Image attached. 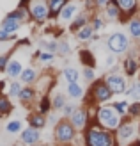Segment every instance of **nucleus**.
<instances>
[{
  "mask_svg": "<svg viewBox=\"0 0 140 146\" xmlns=\"http://www.w3.org/2000/svg\"><path fill=\"white\" fill-rule=\"evenodd\" d=\"M115 143H117V139L114 137V134L98 127V125H92L85 132V144L87 146H115Z\"/></svg>",
  "mask_w": 140,
  "mask_h": 146,
  "instance_id": "1",
  "label": "nucleus"
},
{
  "mask_svg": "<svg viewBox=\"0 0 140 146\" xmlns=\"http://www.w3.org/2000/svg\"><path fill=\"white\" fill-rule=\"evenodd\" d=\"M98 123L101 125V128L108 130V132L117 130V128L121 127L119 114H117L114 109H110V107H101V109H98Z\"/></svg>",
  "mask_w": 140,
  "mask_h": 146,
  "instance_id": "2",
  "label": "nucleus"
},
{
  "mask_svg": "<svg viewBox=\"0 0 140 146\" xmlns=\"http://www.w3.org/2000/svg\"><path fill=\"white\" fill-rule=\"evenodd\" d=\"M75 132L76 130L73 128L71 121L62 119V121H58L57 127H55V141L60 143V144H68L75 139Z\"/></svg>",
  "mask_w": 140,
  "mask_h": 146,
  "instance_id": "3",
  "label": "nucleus"
},
{
  "mask_svg": "<svg viewBox=\"0 0 140 146\" xmlns=\"http://www.w3.org/2000/svg\"><path fill=\"white\" fill-rule=\"evenodd\" d=\"M89 96H91V102H94V104H103V102H108L112 98V91L108 89L105 80H96L91 87Z\"/></svg>",
  "mask_w": 140,
  "mask_h": 146,
  "instance_id": "4",
  "label": "nucleus"
},
{
  "mask_svg": "<svg viewBox=\"0 0 140 146\" xmlns=\"http://www.w3.org/2000/svg\"><path fill=\"white\" fill-rule=\"evenodd\" d=\"M28 13L30 16L35 20V21H45L46 18H50V7H48V2L45 0H32L30 5H28Z\"/></svg>",
  "mask_w": 140,
  "mask_h": 146,
  "instance_id": "5",
  "label": "nucleus"
},
{
  "mask_svg": "<svg viewBox=\"0 0 140 146\" xmlns=\"http://www.w3.org/2000/svg\"><path fill=\"white\" fill-rule=\"evenodd\" d=\"M106 45H108V48L112 50V52L122 54V52H126V50L129 48V39H128L122 32H114V34L108 36Z\"/></svg>",
  "mask_w": 140,
  "mask_h": 146,
  "instance_id": "6",
  "label": "nucleus"
},
{
  "mask_svg": "<svg viewBox=\"0 0 140 146\" xmlns=\"http://www.w3.org/2000/svg\"><path fill=\"white\" fill-rule=\"evenodd\" d=\"M105 84L108 86V89L112 91V94H119V93H124L126 91V80L124 77L117 75V73H110V75L105 78Z\"/></svg>",
  "mask_w": 140,
  "mask_h": 146,
  "instance_id": "7",
  "label": "nucleus"
},
{
  "mask_svg": "<svg viewBox=\"0 0 140 146\" xmlns=\"http://www.w3.org/2000/svg\"><path fill=\"white\" fill-rule=\"evenodd\" d=\"M71 125H73V128L75 130H83V128H87V121H89V111L87 109H76L75 111V114L71 116Z\"/></svg>",
  "mask_w": 140,
  "mask_h": 146,
  "instance_id": "8",
  "label": "nucleus"
},
{
  "mask_svg": "<svg viewBox=\"0 0 140 146\" xmlns=\"http://www.w3.org/2000/svg\"><path fill=\"white\" fill-rule=\"evenodd\" d=\"M39 137H41L39 135V130L28 127V128H25L23 132H21V143H23L25 146H35L37 141H39Z\"/></svg>",
  "mask_w": 140,
  "mask_h": 146,
  "instance_id": "9",
  "label": "nucleus"
},
{
  "mask_svg": "<svg viewBox=\"0 0 140 146\" xmlns=\"http://www.w3.org/2000/svg\"><path fill=\"white\" fill-rule=\"evenodd\" d=\"M20 27H21V21L16 20L14 16H11V14H7V16L2 20V25H0V29H2V31H5L7 34H14Z\"/></svg>",
  "mask_w": 140,
  "mask_h": 146,
  "instance_id": "10",
  "label": "nucleus"
},
{
  "mask_svg": "<svg viewBox=\"0 0 140 146\" xmlns=\"http://www.w3.org/2000/svg\"><path fill=\"white\" fill-rule=\"evenodd\" d=\"M133 134H135V125L129 121L121 123V127L117 128V139L119 141H126L129 137H133Z\"/></svg>",
  "mask_w": 140,
  "mask_h": 146,
  "instance_id": "11",
  "label": "nucleus"
},
{
  "mask_svg": "<svg viewBox=\"0 0 140 146\" xmlns=\"http://www.w3.org/2000/svg\"><path fill=\"white\" fill-rule=\"evenodd\" d=\"M117 4H119V7H121V11H122V13H124V11L128 13L126 16H122V18H121V21L128 20L131 14H135V11H137V0H117Z\"/></svg>",
  "mask_w": 140,
  "mask_h": 146,
  "instance_id": "12",
  "label": "nucleus"
},
{
  "mask_svg": "<svg viewBox=\"0 0 140 146\" xmlns=\"http://www.w3.org/2000/svg\"><path fill=\"white\" fill-rule=\"evenodd\" d=\"M69 0H48V7H50V16H58L60 11L68 5Z\"/></svg>",
  "mask_w": 140,
  "mask_h": 146,
  "instance_id": "13",
  "label": "nucleus"
},
{
  "mask_svg": "<svg viewBox=\"0 0 140 146\" xmlns=\"http://www.w3.org/2000/svg\"><path fill=\"white\" fill-rule=\"evenodd\" d=\"M21 71H23V66H21L20 61H9V64H7V68H5V73H7L11 78L20 77Z\"/></svg>",
  "mask_w": 140,
  "mask_h": 146,
  "instance_id": "14",
  "label": "nucleus"
},
{
  "mask_svg": "<svg viewBox=\"0 0 140 146\" xmlns=\"http://www.w3.org/2000/svg\"><path fill=\"white\" fill-rule=\"evenodd\" d=\"M121 7L119 4H117V0H108L106 4V16L110 20H115V18H121Z\"/></svg>",
  "mask_w": 140,
  "mask_h": 146,
  "instance_id": "15",
  "label": "nucleus"
},
{
  "mask_svg": "<svg viewBox=\"0 0 140 146\" xmlns=\"http://www.w3.org/2000/svg\"><path fill=\"white\" fill-rule=\"evenodd\" d=\"M28 123H30V127H32V128L41 130L43 127L46 125V118H45L43 114L35 112V114H30V116H28Z\"/></svg>",
  "mask_w": 140,
  "mask_h": 146,
  "instance_id": "16",
  "label": "nucleus"
},
{
  "mask_svg": "<svg viewBox=\"0 0 140 146\" xmlns=\"http://www.w3.org/2000/svg\"><path fill=\"white\" fill-rule=\"evenodd\" d=\"M78 13V7H76V4H68L64 7V9L60 11V14H58V18L60 20H64V21H68V20H71L75 14Z\"/></svg>",
  "mask_w": 140,
  "mask_h": 146,
  "instance_id": "17",
  "label": "nucleus"
},
{
  "mask_svg": "<svg viewBox=\"0 0 140 146\" xmlns=\"http://www.w3.org/2000/svg\"><path fill=\"white\" fill-rule=\"evenodd\" d=\"M12 111V104H11V100L4 96V94H0V118H4V116L7 114H11Z\"/></svg>",
  "mask_w": 140,
  "mask_h": 146,
  "instance_id": "18",
  "label": "nucleus"
},
{
  "mask_svg": "<svg viewBox=\"0 0 140 146\" xmlns=\"http://www.w3.org/2000/svg\"><path fill=\"white\" fill-rule=\"evenodd\" d=\"M80 61H82V64H85L87 68L94 70V66H96V59L89 50H82V52H80Z\"/></svg>",
  "mask_w": 140,
  "mask_h": 146,
  "instance_id": "19",
  "label": "nucleus"
},
{
  "mask_svg": "<svg viewBox=\"0 0 140 146\" xmlns=\"http://www.w3.org/2000/svg\"><path fill=\"white\" fill-rule=\"evenodd\" d=\"M34 96H35V91L32 87H23L18 98H20V102H23V104H30V102H34Z\"/></svg>",
  "mask_w": 140,
  "mask_h": 146,
  "instance_id": "20",
  "label": "nucleus"
},
{
  "mask_svg": "<svg viewBox=\"0 0 140 146\" xmlns=\"http://www.w3.org/2000/svg\"><path fill=\"white\" fill-rule=\"evenodd\" d=\"M124 70H126V73L129 77H133L137 73V70H138V61L133 59V57H128V59L124 61Z\"/></svg>",
  "mask_w": 140,
  "mask_h": 146,
  "instance_id": "21",
  "label": "nucleus"
},
{
  "mask_svg": "<svg viewBox=\"0 0 140 146\" xmlns=\"http://www.w3.org/2000/svg\"><path fill=\"white\" fill-rule=\"evenodd\" d=\"M68 94H69L71 98H82V96H83L82 86H80L78 82H75V84H68Z\"/></svg>",
  "mask_w": 140,
  "mask_h": 146,
  "instance_id": "22",
  "label": "nucleus"
},
{
  "mask_svg": "<svg viewBox=\"0 0 140 146\" xmlns=\"http://www.w3.org/2000/svg\"><path fill=\"white\" fill-rule=\"evenodd\" d=\"M21 82H25V84H30L35 80V77H37V73H35L34 68H25L23 71H21Z\"/></svg>",
  "mask_w": 140,
  "mask_h": 146,
  "instance_id": "23",
  "label": "nucleus"
},
{
  "mask_svg": "<svg viewBox=\"0 0 140 146\" xmlns=\"http://www.w3.org/2000/svg\"><path fill=\"white\" fill-rule=\"evenodd\" d=\"M92 34H94V31H92V27H89V25H85L83 29H80V31L76 32V38H78L80 41H89V39L92 38Z\"/></svg>",
  "mask_w": 140,
  "mask_h": 146,
  "instance_id": "24",
  "label": "nucleus"
},
{
  "mask_svg": "<svg viewBox=\"0 0 140 146\" xmlns=\"http://www.w3.org/2000/svg\"><path fill=\"white\" fill-rule=\"evenodd\" d=\"M64 77H66V80H68L69 84H75V82H78L80 73H78V70H75V68H66V70H64Z\"/></svg>",
  "mask_w": 140,
  "mask_h": 146,
  "instance_id": "25",
  "label": "nucleus"
},
{
  "mask_svg": "<svg viewBox=\"0 0 140 146\" xmlns=\"http://www.w3.org/2000/svg\"><path fill=\"white\" fill-rule=\"evenodd\" d=\"M128 29H129V34L133 36V38H140V20L138 18L131 20L129 25H128Z\"/></svg>",
  "mask_w": 140,
  "mask_h": 146,
  "instance_id": "26",
  "label": "nucleus"
},
{
  "mask_svg": "<svg viewBox=\"0 0 140 146\" xmlns=\"http://www.w3.org/2000/svg\"><path fill=\"white\" fill-rule=\"evenodd\" d=\"M85 23H87V18L83 16V14H80V16H78V18L71 23V27H69V29H71L73 32H78L80 29H83V27H85Z\"/></svg>",
  "mask_w": 140,
  "mask_h": 146,
  "instance_id": "27",
  "label": "nucleus"
},
{
  "mask_svg": "<svg viewBox=\"0 0 140 146\" xmlns=\"http://www.w3.org/2000/svg\"><path fill=\"white\" fill-rule=\"evenodd\" d=\"M5 130H7L9 134H18L20 130H21V121H20V119H12V121H9V123L5 125Z\"/></svg>",
  "mask_w": 140,
  "mask_h": 146,
  "instance_id": "28",
  "label": "nucleus"
},
{
  "mask_svg": "<svg viewBox=\"0 0 140 146\" xmlns=\"http://www.w3.org/2000/svg\"><path fill=\"white\" fill-rule=\"evenodd\" d=\"M128 96H133V98H140V80H137V82H133V86L129 87V89L126 91Z\"/></svg>",
  "mask_w": 140,
  "mask_h": 146,
  "instance_id": "29",
  "label": "nucleus"
},
{
  "mask_svg": "<svg viewBox=\"0 0 140 146\" xmlns=\"http://www.w3.org/2000/svg\"><path fill=\"white\" fill-rule=\"evenodd\" d=\"M51 105H53V109H64V105H66V96H64V94H60V93L55 94Z\"/></svg>",
  "mask_w": 140,
  "mask_h": 146,
  "instance_id": "30",
  "label": "nucleus"
},
{
  "mask_svg": "<svg viewBox=\"0 0 140 146\" xmlns=\"http://www.w3.org/2000/svg\"><path fill=\"white\" fill-rule=\"evenodd\" d=\"M50 107H51L50 98H48V96H43V98H41V104H39V114L45 116V114L50 111Z\"/></svg>",
  "mask_w": 140,
  "mask_h": 146,
  "instance_id": "31",
  "label": "nucleus"
},
{
  "mask_svg": "<svg viewBox=\"0 0 140 146\" xmlns=\"http://www.w3.org/2000/svg\"><path fill=\"white\" fill-rule=\"evenodd\" d=\"M114 111L117 112V114H128V109H129V105L126 104V102H117V104H114Z\"/></svg>",
  "mask_w": 140,
  "mask_h": 146,
  "instance_id": "32",
  "label": "nucleus"
},
{
  "mask_svg": "<svg viewBox=\"0 0 140 146\" xmlns=\"http://www.w3.org/2000/svg\"><path fill=\"white\" fill-rule=\"evenodd\" d=\"M57 54H60V55H68V54H69V45H68V41H58V43H57Z\"/></svg>",
  "mask_w": 140,
  "mask_h": 146,
  "instance_id": "33",
  "label": "nucleus"
},
{
  "mask_svg": "<svg viewBox=\"0 0 140 146\" xmlns=\"http://www.w3.org/2000/svg\"><path fill=\"white\" fill-rule=\"evenodd\" d=\"M21 89H23V87L20 86V82H12L11 87H9V94H11V96H20Z\"/></svg>",
  "mask_w": 140,
  "mask_h": 146,
  "instance_id": "34",
  "label": "nucleus"
},
{
  "mask_svg": "<svg viewBox=\"0 0 140 146\" xmlns=\"http://www.w3.org/2000/svg\"><path fill=\"white\" fill-rule=\"evenodd\" d=\"M128 114L129 116H140V102H135L133 105H129Z\"/></svg>",
  "mask_w": 140,
  "mask_h": 146,
  "instance_id": "35",
  "label": "nucleus"
},
{
  "mask_svg": "<svg viewBox=\"0 0 140 146\" xmlns=\"http://www.w3.org/2000/svg\"><path fill=\"white\" fill-rule=\"evenodd\" d=\"M75 111H76L75 105L66 104V105H64V109H62V114H64V116H73V114H75Z\"/></svg>",
  "mask_w": 140,
  "mask_h": 146,
  "instance_id": "36",
  "label": "nucleus"
},
{
  "mask_svg": "<svg viewBox=\"0 0 140 146\" xmlns=\"http://www.w3.org/2000/svg\"><path fill=\"white\" fill-rule=\"evenodd\" d=\"M37 57H39V61H45V62L53 61V54H50V52H41V54H37Z\"/></svg>",
  "mask_w": 140,
  "mask_h": 146,
  "instance_id": "37",
  "label": "nucleus"
},
{
  "mask_svg": "<svg viewBox=\"0 0 140 146\" xmlns=\"http://www.w3.org/2000/svg\"><path fill=\"white\" fill-rule=\"evenodd\" d=\"M7 64H9V55H0V71H4L7 68Z\"/></svg>",
  "mask_w": 140,
  "mask_h": 146,
  "instance_id": "38",
  "label": "nucleus"
},
{
  "mask_svg": "<svg viewBox=\"0 0 140 146\" xmlns=\"http://www.w3.org/2000/svg\"><path fill=\"white\" fill-rule=\"evenodd\" d=\"M99 29H103V20L101 18H94L92 20V31H99Z\"/></svg>",
  "mask_w": 140,
  "mask_h": 146,
  "instance_id": "39",
  "label": "nucleus"
},
{
  "mask_svg": "<svg viewBox=\"0 0 140 146\" xmlns=\"http://www.w3.org/2000/svg\"><path fill=\"white\" fill-rule=\"evenodd\" d=\"M83 75H85L87 80H94V70L92 68H85L83 70Z\"/></svg>",
  "mask_w": 140,
  "mask_h": 146,
  "instance_id": "40",
  "label": "nucleus"
},
{
  "mask_svg": "<svg viewBox=\"0 0 140 146\" xmlns=\"http://www.w3.org/2000/svg\"><path fill=\"white\" fill-rule=\"evenodd\" d=\"M9 39H12V38H11V34H7L5 31H2V29H0V43L9 41Z\"/></svg>",
  "mask_w": 140,
  "mask_h": 146,
  "instance_id": "41",
  "label": "nucleus"
},
{
  "mask_svg": "<svg viewBox=\"0 0 140 146\" xmlns=\"http://www.w3.org/2000/svg\"><path fill=\"white\" fill-rule=\"evenodd\" d=\"M114 62H115V59H114V55H108V57H106V66L110 68V66H112Z\"/></svg>",
  "mask_w": 140,
  "mask_h": 146,
  "instance_id": "42",
  "label": "nucleus"
},
{
  "mask_svg": "<svg viewBox=\"0 0 140 146\" xmlns=\"http://www.w3.org/2000/svg\"><path fill=\"white\" fill-rule=\"evenodd\" d=\"M108 0H96V5H106Z\"/></svg>",
  "mask_w": 140,
  "mask_h": 146,
  "instance_id": "43",
  "label": "nucleus"
},
{
  "mask_svg": "<svg viewBox=\"0 0 140 146\" xmlns=\"http://www.w3.org/2000/svg\"><path fill=\"white\" fill-rule=\"evenodd\" d=\"M133 146H140V143H138V141H137V143H133Z\"/></svg>",
  "mask_w": 140,
  "mask_h": 146,
  "instance_id": "44",
  "label": "nucleus"
},
{
  "mask_svg": "<svg viewBox=\"0 0 140 146\" xmlns=\"http://www.w3.org/2000/svg\"><path fill=\"white\" fill-rule=\"evenodd\" d=\"M35 146H43V144H35Z\"/></svg>",
  "mask_w": 140,
  "mask_h": 146,
  "instance_id": "45",
  "label": "nucleus"
}]
</instances>
